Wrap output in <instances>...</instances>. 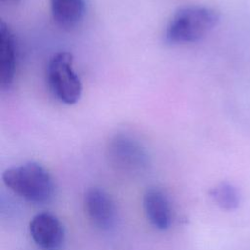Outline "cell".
Wrapping results in <instances>:
<instances>
[{
  "instance_id": "obj_1",
  "label": "cell",
  "mask_w": 250,
  "mask_h": 250,
  "mask_svg": "<svg viewBox=\"0 0 250 250\" xmlns=\"http://www.w3.org/2000/svg\"><path fill=\"white\" fill-rule=\"evenodd\" d=\"M216 10L190 5L178 9L166 25L164 40L170 45H183L196 42L207 35L219 22Z\"/></svg>"
},
{
  "instance_id": "obj_2",
  "label": "cell",
  "mask_w": 250,
  "mask_h": 250,
  "mask_svg": "<svg viewBox=\"0 0 250 250\" xmlns=\"http://www.w3.org/2000/svg\"><path fill=\"white\" fill-rule=\"evenodd\" d=\"M2 179L13 192L30 202H47L54 193L51 175L36 162H26L9 168L3 173Z\"/></svg>"
},
{
  "instance_id": "obj_3",
  "label": "cell",
  "mask_w": 250,
  "mask_h": 250,
  "mask_svg": "<svg viewBox=\"0 0 250 250\" xmlns=\"http://www.w3.org/2000/svg\"><path fill=\"white\" fill-rule=\"evenodd\" d=\"M47 83L53 96L65 104H76L82 94V84L73 68V57L69 52L54 54L47 65Z\"/></svg>"
},
{
  "instance_id": "obj_4",
  "label": "cell",
  "mask_w": 250,
  "mask_h": 250,
  "mask_svg": "<svg viewBox=\"0 0 250 250\" xmlns=\"http://www.w3.org/2000/svg\"><path fill=\"white\" fill-rule=\"evenodd\" d=\"M107 153L111 164L127 173H139L148 165V155L136 139L126 134H117L109 141Z\"/></svg>"
},
{
  "instance_id": "obj_5",
  "label": "cell",
  "mask_w": 250,
  "mask_h": 250,
  "mask_svg": "<svg viewBox=\"0 0 250 250\" xmlns=\"http://www.w3.org/2000/svg\"><path fill=\"white\" fill-rule=\"evenodd\" d=\"M29 233L37 246L44 250L59 249L64 239V230L59 219L50 213H39L29 223Z\"/></svg>"
},
{
  "instance_id": "obj_6",
  "label": "cell",
  "mask_w": 250,
  "mask_h": 250,
  "mask_svg": "<svg viewBox=\"0 0 250 250\" xmlns=\"http://www.w3.org/2000/svg\"><path fill=\"white\" fill-rule=\"evenodd\" d=\"M86 213L91 222L101 229H108L114 224L116 209L113 200L104 189L92 188L84 197Z\"/></svg>"
},
{
  "instance_id": "obj_7",
  "label": "cell",
  "mask_w": 250,
  "mask_h": 250,
  "mask_svg": "<svg viewBox=\"0 0 250 250\" xmlns=\"http://www.w3.org/2000/svg\"><path fill=\"white\" fill-rule=\"evenodd\" d=\"M17 65V45L13 31L5 22L0 25V83L3 90L14 81Z\"/></svg>"
},
{
  "instance_id": "obj_8",
  "label": "cell",
  "mask_w": 250,
  "mask_h": 250,
  "mask_svg": "<svg viewBox=\"0 0 250 250\" xmlns=\"http://www.w3.org/2000/svg\"><path fill=\"white\" fill-rule=\"evenodd\" d=\"M144 209L149 223L157 229L165 230L172 223V209L166 195L157 188H149L144 195Z\"/></svg>"
},
{
  "instance_id": "obj_9",
  "label": "cell",
  "mask_w": 250,
  "mask_h": 250,
  "mask_svg": "<svg viewBox=\"0 0 250 250\" xmlns=\"http://www.w3.org/2000/svg\"><path fill=\"white\" fill-rule=\"evenodd\" d=\"M50 9L54 21L63 29H72L84 19L85 0H50Z\"/></svg>"
},
{
  "instance_id": "obj_10",
  "label": "cell",
  "mask_w": 250,
  "mask_h": 250,
  "mask_svg": "<svg viewBox=\"0 0 250 250\" xmlns=\"http://www.w3.org/2000/svg\"><path fill=\"white\" fill-rule=\"evenodd\" d=\"M210 196L224 210L230 211L239 205V193L235 187L229 183H220L210 189Z\"/></svg>"
}]
</instances>
